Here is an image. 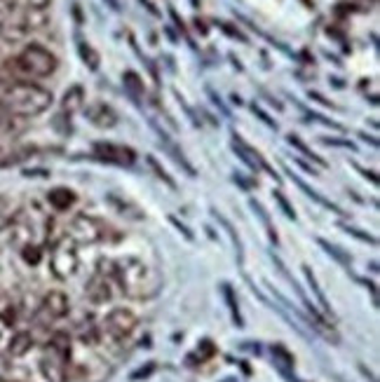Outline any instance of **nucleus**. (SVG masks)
I'll use <instances>...</instances> for the list:
<instances>
[{"label":"nucleus","instance_id":"1","mask_svg":"<svg viewBox=\"0 0 380 382\" xmlns=\"http://www.w3.org/2000/svg\"><path fill=\"white\" fill-rule=\"evenodd\" d=\"M52 106V92L35 83H24V80H14L0 87V108L7 113L19 117L40 115Z\"/></svg>","mask_w":380,"mask_h":382},{"label":"nucleus","instance_id":"2","mask_svg":"<svg viewBox=\"0 0 380 382\" xmlns=\"http://www.w3.org/2000/svg\"><path fill=\"white\" fill-rule=\"evenodd\" d=\"M115 282H118L120 291L129 298H153L162 286V279L153 270L150 265H146L143 261L131 258V256H125V258L113 263V275Z\"/></svg>","mask_w":380,"mask_h":382},{"label":"nucleus","instance_id":"3","mask_svg":"<svg viewBox=\"0 0 380 382\" xmlns=\"http://www.w3.org/2000/svg\"><path fill=\"white\" fill-rule=\"evenodd\" d=\"M12 68L19 78H47L57 71V56L42 45H26L12 59Z\"/></svg>","mask_w":380,"mask_h":382},{"label":"nucleus","instance_id":"4","mask_svg":"<svg viewBox=\"0 0 380 382\" xmlns=\"http://www.w3.org/2000/svg\"><path fill=\"white\" fill-rule=\"evenodd\" d=\"M108 234H111V227H108L101 218L80 214L69 223V232H66V237H69L71 241H76L78 246H85V244L104 241Z\"/></svg>","mask_w":380,"mask_h":382},{"label":"nucleus","instance_id":"5","mask_svg":"<svg viewBox=\"0 0 380 382\" xmlns=\"http://www.w3.org/2000/svg\"><path fill=\"white\" fill-rule=\"evenodd\" d=\"M80 258H78V244L71 241L69 237L59 239L49 253V268H52V275L57 279H71L78 273Z\"/></svg>","mask_w":380,"mask_h":382},{"label":"nucleus","instance_id":"6","mask_svg":"<svg viewBox=\"0 0 380 382\" xmlns=\"http://www.w3.org/2000/svg\"><path fill=\"white\" fill-rule=\"evenodd\" d=\"M138 326V317L127 307H115L106 314V319L101 321V328L99 333H104L111 338L113 342H120V340H127V338L134 333Z\"/></svg>","mask_w":380,"mask_h":382},{"label":"nucleus","instance_id":"7","mask_svg":"<svg viewBox=\"0 0 380 382\" xmlns=\"http://www.w3.org/2000/svg\"><path fill=\"white\" fill-rule=\"evenodd\" d=\"M71 312V303H69V296L64 291H49L40 303V310H38V324H49V321H57V319H64L66 314Z\"/></svg>","mask_w":380,"mask_h":382},{"label":"nucleus","instance_id":"8","mask_svg":"<svg viewBox=\"0 0 380 382\" xmlns=\"http://www.w3.org/2000/svg\"><path fill=\"white\" fill-rule=\"evenodd\" d=\"M69 359L47 345L40 357V373L47 382H66L69 380Z\"/></svg>","mask_w":380,"mask_h":382},{"label":"nucleus","instance_id":"9","mask_svg":"<svg viewBox=\"0 0 380 382\" xmlns=\"http://www.w3.org/2000/svg\"><path fill=\"white\" fill-rule=\"evenodd\" d=\"M94 157L108 165H118V167H131L136 162V153L127 148V145L118 143H94L92 145Z\"/></svg>","mask_w":380,"mask_h":382},{"label":"nucleus","instance_id":"10","mask_svg":"<svg viewBox=\"0 0 380 382\" xmlns=\"http://www.w3.org/2000/svg\"><path fill=\"white\" fill-rule=\"evenodd\" d=\"M232 150H235L237 157L242 160L244 165H249L254 172H266V174L273 176V179H280V176H277L273 169H270V165L266 162V160H263L261 153L256 150V148H251V145L247 143L239 134H232Z\"/></svg>","mask_w":380,"mask_h":382},{"label":"nucleus","instance_id":"11","mask_svg":"<svg viewBox=\"0 0 380 382\" xmlns=\"http://www.w3.org/2000/svg\"><path fill=\"white\" fill-rule=\"evenodd\" d=\"M85 296L90 298V303H94V305L108 303V300H111V282H108V277L101 273L94 275L90 279V284H87Z\"/></svg>","mask_w":380,"mask_h":382},{"label":"nucleus","instance_id":"12","mask_svg":"<svg viewBox=\"0 0 380 382\" xmlns=\"http://www.w3.org/2000/svg\"><path fill=\"white\" fill-rule=\"evenodd\" d=\"M87 120L92 124H97L101 129H111L118 124V115H115V110L106 104H94V106H87Z\"/></svg>","mask_w":380,"mask_h":382},{"label":"nucleus","instance_id":"13","mask_svg":"<svg viewBox=\"0 0 380 382\" xmlns=\"http://www.w3.org/2000/svg\"><path fill=\"white\" fill-rule=\"evenodd\" d=\"M155 131H158V136H160V143H162V148H165L167 153H170V157L174 160V162H177L181 169H186V174H188V176H195V167L186 160L184 150H179V145L174 143V141H170V136H167L165 131H160L158 127H155Z\"/></svg>","mask_w":380,"mask_h":382},{"label":"nucleus","instance_id":"14","mask_svg":"<svg viewBox=\"0 0 380 382\" xmlns=\"http://www.w3.org/2000/svg\"><path fill=\"white\" fill-rule=\"evenodd\" d=\"M273 364L277 366V371H280L284 378H289V382H298L296 376H291V369H294V354H291L287 347L273 345Z\"/></svg>","mask_w":380,"mask_h":382},{"label":"nucleus","instance_id":"15","mask_svg":"<svg viewBox=\"0 0 380 382\" xmlns=\"http://www.w3.org/2000/svg\"><path fill=\"white\" fill-rule=\"evenodd\" d=\"M85 108V90L80 85H73L71 90H66L61 99V110L64 115H76L78 110Z\"/></svg>","mask_w":380,"mask_h":382},{"label":"nucleus","instance_id":"16","mask_svg":"<svg viewBox=\"0 0 380 382\" xmlns=\"http://www.w3.org/2000/svg\"><path fill=\"white\" fill-rule=\"evenodd\" d=\"M76 193L71 188H54L47 193V202L54 211H69L73 204H76Z\"/></svg>","mask_w":380,"mask_h":382},{"label":"nucleus","instance_id":"17","mask_svg":"<svg viewBox=\"0 0 380 382\" xmlns=\"http://www.w3.org/2000/svg\"><path fill=\"white\" fill-rule=\"evenodd\" d=\"M31 350H33V335L28 333V330H19V333H14L10 338V342H7V354L10 357H24Z\"/></svg>","mask_w":380,"mask_h":382},{"label":"nucleus","instance_id":"18","mask_svg":"<svg viewBox=\"0 0 380 382\" xmlns=\"http://www.w3.org/2000/svg\"><path fill=\"white\" fill-rule=\"evenodd\" d=\"M221 296H223V300H225V305H228V312H230V317H232V324H235L237 328H242V326H244V319H242V312H239L237 293H235V289H232L228 282L221 284Z\"/></svg>","mask_w":380,"mask_h":382},{"label":"nucleus","instance_id":"19","mask_svg":"<svg viewBox=\"0 0 380 382\" xmlns=\"http://www.w3.org/2000/svg\"><path fill=\"white\" fill-rule=\"evenodd\" d=\"M0 324L7 328L17 324V303H14L10 293L3 289H0Z\"/></svg>","mask_w":380,"mask_h":382},{"label":"nucleus","instance_id":"20","mask_svg":"<svg viewBox=\"0 0 380 382\" xmlns=\"http://www.w3.org/2000/svg\"><path fill=\"white\" fill-rule=\"evenodd\" d=\"M303 277H305V282H308V286H310L312 296L317 298V303L321 305V310H324V314H328V317H333L331 305H328V300H326V296H324V291L319 289L317 277H315V273H312V270H310V265H303Z\"/></svg>","mask_w":380,"mask_h":382},{"label":"nucleus","instance_id":"21","mask_svg":"<svg viewBox=\"0 0 380 382\" xmlns=\"http://www.w3.org/2000/svg\"><path fill=\"white\" fill-rule=\"evenodd\" d=\"M291 181H294V183H296V186H298V188H301V190H303V193H305V195H308V197H312V200H315L317 204H321V207H324V209H328V211H333V214H343V211H340V207H338V204H333L331 200H326V197H324V195H319V193H317V190H315V188H310V186H308V183H305V181H301V179H298V176H296V174H291Z\"/></svg>","mask_w":380,"mask_h":382},{"label":"nucleus","instance_id":"22","mask_svg":"<svg viewBox=\"0 0 380 382\" xmlns=\"http://www.w3.org/2000/svg\"><path fill=\"white\" fill-rule=\"evenodd\" d=\"M78 54H80L83 64H85L90 71H97V68H99V54H97V49H94L87 40L80 38V35H78Z\"/></svg>","mask_w":380,"mask_h":382},{"label":"nucleus","instance_id":"23","mask_svg":"<svg viewBox=\"0 0 380 382\" xmlns=\"http://www.w3.org/2000/svg\"><path fill=\"white\" fill-rule=\"evenodd\" d=\"M317 244L321 246V249H324V251L328 253V256H331V258L336 261V263H340V265L343 268H348L350 270V265H352V256H350V253H345V251H343V249L340 246H336V244H331V241H326V239H317Z\"/></svg>","mask_w":380,"mask_h":382},{"label":"nucleus","instance_id":"24","mask_svg":"<svg viewBox=\"0 0 380 382\" xmlns=\"http://www.w3.org/2000/svg\"><path fill=\"white\" fill-rule=\"evenodd\" d=\"M49 347L59 352L61 357H66L71 362V357H73V345H71V335L69 333H54L52 338H49Z\"/></svg>","mask_w":380,"mask_h":382},{"label":"nucleus","instance_id":"25","mask_svg":"<svg viewBox=\"0 0 380 382\" xmlns=\"http://www.w3.org/2000/svg\"><path fill=\"white\" fill-rule=\"evenodd\" d=\"M122 83H125V90L129 92V97L134 101H138L143 97V83L134 71H127L125 76H122Z\"/></svg>","mask_w":380,"mask_h":382},{"label":"nucleus","instance_id":"26","mask_svg":"<svg viewBox=\"0 0 380 382\" xmlns=\"http://www.w3.org/2000/svg\"><path fill=\"white\" fill-rule=\"evenodd\" d=\"M52 0H5V5L10 7V12H21V10H45Z\"/></svg>","mask_w":380,"mask_h":382},{"label":"nucleus","instance_id":"27","mask_svg":"<svg viewBox=\"0 0 380 382\" xmlns=\"http://www.w3.org/2000/svg\"><path fill=\"white\" fill-rule=\"evenodd\" d=\"M249 204H251V209L256 211V216L261 218V223L266 225V232H268V237H270V241H273V244H277V232H275V227H273V220H270V216L266 214V209H263V204L261 202H256V200H249Z\"/></svg>","mask_w":380,"mask_h":382},{"label":"nucleus","instance_id":"28","mask_svg":"<svg viewBox=\"0 0 380 382\" xmlns=\"http://www.w3.org/2000/svg\"><path fill=\"white\" fill-rule=\"evenodd\" d=\"M14 214H17V209H14L12 200L5 195H0V230H7V225L12 223Z\"/></svg>","mask_w":380,"mask_h":382},{"label":"nucleus","instance_id":"29","mask_svg":"<svg viewBox=\"0 0 380 382\" xmlns=\"http://www.w3.org/2000/svg\"><path fill=\"white\" fill-rule=\"evenodd\" d=\"M287 141H289V145H294L296 150H301L303 155L308 157V160H315V162H317L319 167H326V162H324V160H321V157L317 155V153L312 150V148H308V145H305V143L301 141V138L296 136V134H289V136H287Z\"/></svg>","mask_w":380,"mask_h":382},{"label":"nucleus","instance_id":"30","mask_svg":"<svg viewBox=\"0 0 380 382\" xmlns=\"http://www.w3.org/2000/svg\"><path fill=\"white\" fill-rule=\"evenodd\" d=\"M21 258H24L28 265H38V263L42 261V246L40 244L24 246L21 249Z\"/></svg>","mask_w":380,"mask_h":382},{"label":"nucleus","instance_id":"31","mask_svg":"<svg viewBox=\"0 0 380 382\" xmlns=\"http://www.w3.org/2000/svg\"><path fill=\"white\" fill-rule=\"evenodd\" d=\"M146 160H148V165H150V169H153V172H155V176H158V179H162V181H165V183H167V186H170L172 190H174V188H177V183H174V179H172V176H170V174H167V172H165V169H162V167H160V165H158V160H155V157H153V155H148V157H146Z\"/></svg>","mask_w":380,"mask_h":382},{"label":"nucleus","instance_id":"32","mask_svg":"<svg viewBox=\"0 0 380 382\" xmlns=\"http://www.w3.org/2000/svg\"><path fill=\"white\" fill-rule=\"evenodd\" d=\"M275 200L280 202V207H282V211H284V214H287V218L296 220V211L291 209V204H289V200H287V197L282 195V190H275Z\"/></svg>","mask_w":380,"mask_h":382},{"label":"nucleus","instance_id":"33","mask_svg":"<svg viewBox=\"0 0 380 382\" xmlns=\"http://www.w3.org/2000/svg\"><path fill=\"white\" fill-rule=\"evenodd\" d=\"M345 232L348 234H352V237H357V239H362V241H367V244H378V239L376 237H371V234H367V232H362L360 227H350V225H345Z\"/></svg>","mask_w":380,"mask_h":382},{"label":"nucleus","instance_id":"34","mask_svg":"<svg viewBox=\"0 0 380 382\" xmlns=\"http://www.w3.org/2000/svg\"><path fill=\"white\" fill-rule=\"evenodd\" d=\"M251 110H254V115H256V117H259V120H261V122H266V124H268V127H273V129H277V122H275V120H273V117H270V115L266 113V110H263V108H261V106H256V104H254V106H251Z\"/></svg>","mask_w":380,"mask_h":382},{"label":"nucleus","instance_id":"35","mask_svg":"<svg viewBox=\"0 0 380 382\" xmlns=\"http://www.w3.org/2000/svg\"><path fill=\"white\" fill-rule=\"evenodd\" d=\"M216 352V347H214V342L211 340H202L200 342V350H197V354H200V359H207V357H211Z\"/></svg>","mask_w":380,"mask_h":382},{"label":"nucleus","instance_id":"36","mask_svg":"<svg viewBox=\"0 0 380 382\" xmlns=\"http://www.w3.org/2000/svg\"><path fill=\"white\" fill-rule=\"evenodd\" d=\"M153 371H155V364H148V366H146V369H138V371L131 373V378H129V380H134V382H136V380H141V378H148Z\"/></svg>","mask_w":380,"mask_h":382},{"label":"nucleus","instance_id":"37","mask_svg":"<svg viewBox=\"0 0 380 382\" xmlns=\"http://www.w3.org/2000/svg\"><path fill=\"white\" fill-rule=\"evenodd\" d=\"M218 26H221L223 31L228 33V35H232V38H239V40H242V42H247V38H244V35L239 33V28H230L228 24H225V21H218Z\"/></svg>","mask_w":380,"mask_h":382},{"label":"nucleus","instance_id":"38","mask_svg":"<svg viewBox=\"0 0 380 382\" xmlns=\"http://www.w3.org/2000/svg\"><path fill=\"white\" fill-rule=\"evenodd\" d=\"M138 3H141V5L146 7V10H148V12L153 14V17H160V10H158V7H155V5H153V3H150V0H138Z\"/></svg>","mask_w":380,"mask_h":382},{"label":"nucleus","instance_id":"39","mask_svg":"<svg viewBox=\"0 0 380 382\" xmlns=\"http://www.w3.org/2000/svg\"><path fill=\"white\" fill-rule=\"evenodd\" d=\"M207 92H209V97H211V101H214V104H216L218 108H221V110H223V115H228V108H225V106H223V101H221V97H216V94H214V92H211V90H207Z\"/></svg>","mask_w":380,"mask_h":382},{"label":"nucleus","instance_id":"40","mask_svg":"<svg viewBox=\"0 0 380 382\" xmlns=\"http://www.w3.org/2000/svg\"><path fill=\"white\" fill-rule=\"evenodd\" d=\"M7 14H10V7L5 5V0H0V26L5 24V19H7Z\"/></svg>","mask_w":380,"mask_h":382},{"label":"nucleus","instance_id":"41","mask_svg":"<svg viewBox=\"0 0 380 382\" xmlns=\"http://www.w3.org/2000/svg\"><path fill=\"white\" fill-rule=\"evenodd\" d=\"M170 220H172V225H177V227H179V230H181V232H184V234H186V239H193V234H190V232H188V227H186V225H181V223H179V220H177V218H170Z\"/></svg>","mask_w":380,"mask_h":382},{"label":"nucleus","instance_id":"42","mask_svg":"<svg viewBox=\"0 0 380 382\" xmlns=\"http://www.w3.org/2000/svg\"><path fill=\"white\" fill-rule=\"evenodd\" d=\"M106 3H108V7H111V10L120 12V0H106Z\"/></svg>","mask_w":380,"mask_h":382}]
</instances>
